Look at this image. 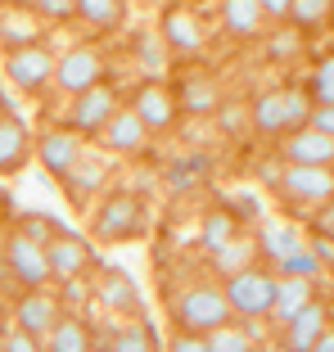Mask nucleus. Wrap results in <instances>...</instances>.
<instances>
[{
    "instance_id": "f257e3e1",
    "label": "nucleus",
    "mask_w": 334,
    "mask_h": 352,
    "mask_svg": "<svg viewBox=\"0 0 334 352\" xmlns=\"http://www.w3.org/2000/svg\"><path fill=\"white\" fill-rule=\"evenodd\" d=\"M145 230H149V208L136 190H113V195H104L100 208H91L95 244H131V239H145Z\"/></svg>"
},
{
    "instance_id": "f03ea898",
    "label": "nucleus",
    "mask_w": 334,
    "mask_h": 352,
    "mask_svg": "<svg viewBox=\"0 0 334 352\" xmlns=\"http://www.w3.org/2000/svg\"><path fill=\"white\" fill-rule=\"evenodd\" d=\"M54 63H59V54L45 41H27V45H10V50H5L0 73H5V82H10L14 95L41 100L45 91H54Z\"/></svg>"
},
{
    "instance_id": "7ed1b4c3",
    "label": "nucleus",
    "mask_w": 334,
    "mask_h": 352,
    "mask_svg": "<svg viewBox=\"0 0 334 352\" xmlns=\"http://www.w3.org/2000/svg\"><path fill=\"white\" fill-rule=\"evenodd\" d=\"M172 316H177L181 330H190V334H208L212 325L230 321L235 311H230L226 289H221V285H203V280H194L190 289H181L177 298H172Z\"/></svg>"
},
{
    "instance_id": "20e7f679",
    "label": "nucleus",
    "mask_w": 334,
    "mask_h": 352,
    "mask_svg": "<svg viewBox=\"0 0 334 352\" xmlns=\"http://www.w3.org/2000/svg\"><path fill=\"white\" fill-rule=\"evenodd\" d=\"M221 289H226V302L240 321H267L271 316V298H276V271L253 262V267L221 280Z\"/></svg>"
},
{
    "instance_id": "39448f33",
    "label": "nucleus",
    "mask_w": 334,
    "mask_h": 352,
    "mask_svg": "<svg viewBox=\"0 0 334 352\" xmlns=\"http://www.w3.org/2000/svg\"><path fill=\"white\" fill-rule=\"evenodd\" d=\"M0 267H5V276H10L14 289H41V285H50V258H45V244H36V239H27L19 226L5 235V244H0Z\"/></svg>"
},
{
    "instance_id": "423d86ee",
    "label": "nucleus",
    "mask_w": 334,
    "mask_h": 352,
    "mask_svg": "<svg viewBox=\"0 0 334 352\" xmlns=\"http://www.w3.org/2000/svg\"><path fill=\"white\" fill-rule=\"evenodd\" d=\"M118 109H122V91H118V86H109V82H95V86H86L82 95H73V100H68V113H63V122L73 126L77 135L95 140Z\"/></svg>"
},
{
    "instance_id": "0eeeda50",
    "label": "nucleus",
    "mask_w": 334,
    "mask_h": 352,
    "mask_svg": "<svg viewBox=\"0 0 334 352\" xmlns=\"http://www.w3.org/2000/svg\"><path fill=\"white\" fill-rule=\"evenodd\" d=\"M95 82H104V50L95 41H73L54 63V91L73 100V95H82Z\"/></svg>"
},
{
    "instance_id": "6e6552de",
    "label": "nucleus",
    "mask_w": 334,
    "mask_h": 352,
    "mask_svg": "<svg viewBox=\"0 0 334 352\" xmlns=\"http://www.w3.org/2000/svg\"><path fill=\"white\" fill-rule=\"evenodd\" d=\"M280 199L293 208H307L316 212L321 204L334 199V167H312V163H285L280 172Z\"/></svg>"
},
{
    "instance_id": "1a4fd4ad",
    "label": "nucleus",
    "mask_w": 334,
    "mask_h": 352,
    "mask_svg": "<svg viewBox=\"0 0 334 352\" xmlns=\"http://www.w3.org/2000/svg\"><path fill=\"white\" fill-rule=\"evenodd\" d=\"M109 176H113V158H109V149H82L77 154V163L63 172V195H68V204L73 208H91L95 195H104Z\"/></svg>"
},
{
    "instance_id": "9d476101",
    "label": "nucleus",
    "mask_w": 334,
    "mask_h": 352,
    "mask_svg": "<svg viewBox=\"0 0 334 352\" xmlns=\"http://www.w3.org/2000/svg\"><path fill=\"white\" fill-rule=\"evenodd\" d=\"M91 302H104L113 316H126V321L145 316V302H140L136 280L126 276L122 267H109V262H100V267L91 271Z\"/></svg>"
},
{
    "instance_id": "9b49d317",
    "label": "nucleus",
    "mask_w": 334,
    "mask_h": 352,
    "mask_svg": "<svg viewBox=\"0 0 334 352\" xmlns=\"http://www.w3.org/2000/svg\"><path fill=\"white\" fill-rule=\"evenodd\" d=\"M158 36H163L167 50H177L181 59H199V54L208 50V28L199 19L190 5H167L158 14Z\"/></svg>"
},
{
    "instance_id": "f8f14e48",
    "label": "nucleus",
    "mask_w": 334,
    "mask_h": 352,
    "mask_svg": "<svg viewBox=\"0 0 334 352\" xmlns=\"http://www.w3.org/2000/svg\"><path fill=\"white\" fill-rule=\"evenodd\" d=\"M45 258H50V280H59V285L63 280H82V276H91V271L100 267L91 239L77 235V230H68V226L45 244Z\"/></svg>"
},
{
    "instance_id": "ddd939ff",
    "label": "nucleus",
    "mask_w": 334,
    "mask_h": 352,
    "mask_svg": "<svg viewBox=\"0 0 334 352\" xmlns=\"http://www.w3.org/2000/svg\"><path fill=\"white\" fill-rule=\"evenodd\" d=\"M131 109L140 113V122H145L154 135H167L172 126H177V118H181L177 86H167L163 77H145V82L136 86V95H131Z\"/></svg>"
},
{
    "instance_id": "4468645a",
    "label": "nucleus",
    "mask_w": 334,
    "mask_h": 352,
    "mask_svg": "<svg viewBox=\"0 0 334 352\" xmlns=\"http://www.w3.org/2000/svg\"><path fill=\"white\" fill-rule=\"evenodd\" d=\"M82 149H86V135H77L68 122H59V126H45V131L36 135L32 158H36V163L54 176V181H63V172L77 163V154H82Z\"/></svg>"
},
{
    "instance_id": "2eb2a0df",
    "label": "nucleus",
    "mask_w": 334,
    "mask_h": 352,
    "mask_svg": "<svg viewBox=\"0 0 334 352\" xmlns=\"http://www.w3.org/2000/svg\"><path fill=\"white\" fill-rule=\"evenodd\" d=\"M95 140H100L109 154H145L149 140H154V131L140 122V113L131 109V104H122V109L104 122V131L95 135Z\"/></svg>"
},
{
    "instance_id": "dca6fc26",
    "label": "nucleus",
    "mask_w": 334,
    "mask_h": 352,
    "mask_svg": "<svg viewBox=\"0 0 334 352\" xmlns=\"http://www.w3.org/2000/svg\"><path fill=\"white\" fill-rule=\"evenodd\" d=\"M32 149H36V135L23 122V113L14 109H0V176H14L32 163Z\"/></svg>"
},
{
    "instance_id": "f3484780",
    "label": "nucleus",
    "mask_w": 334,
    "mask_h": 352,
    "mask_svg": "<svg viewBox=\"0 0 334 352\" xmlns=\"http://www.w3.org/2000/svg\"><path fill=\"white\" fill-rule=\"evenodd\" d=\"M59 311H63L59 294H50L45 285H41V289H23L19 302H14V325L27 330L32 339H45V330L59 321Z\"/></svg>"
},
{
    "instance_id": "a211bd4d",
    "label": "nucleus",
    "mask_w": 334,
    "mask_h": 352,
    "mask_svg": "<svg viewBox=\"0 0 334 352\" xmlns=\"http://www.w3.org/2000/svg\"><path fill=\"white\" fill-rule=\"evenodd\" d=\"M280 158L285 163H312V167H334V135L316 131V126H298V131L280 135Z\"/></svg>"
},
{
    "instance_id": "6ab92c4d",
    "label": "nucleus",
    "mask_w": 334,
    "mask_h": 352,
    "mask_svg": "<svg viewBox=\"0 0 334 352\" xmlns=\"http://www.w3.org/2000/svg\"><path fill=\"white\" fill-rule=\"evenodd\" d=\"M312 298H316V280H307V276H280V271H276V298H271V316H267V321L280 330V325H289Z\"/></svg>"
},
{
    "instance_id": "aec40b11",
    "label": "nucleus",
    "mask_w": 334,
    "mask_h": 352,
    "mask_svg": "<svg viewBox=\"0 0 334 352\" xmlns=\"http://www.w3.org/2000/svg\"><path fill=\"white\" fill-rule=\"evenodd\" d=\"M41 348L45 352H91L95 348V330H91V321H86L82 311H68V307H63L59 321L45 330Z\"/></svg>"
},
{
    "instance_id": "412c9836",
    "label": "nucleus",
    "mask_w": 334,
    "mask_h": 352,
    "mask_svg": "<svg viewBox=\"0 0 334 352\" xmlns=\"http://www.w3.org/2000/svg\"><path fill=\"white\" fill-rule=\"evenodd\" d=\"M325 325H330V307L312 298L289 325H280V339H276V343H280V348H289V352H312L316 334H321Z\"/></svg>"
},
{
    "instance_id": "4be33fe9",
    "label": "nucleus",
    "mask_w": 334,
    "mask_h": 352,
    "mask_svg": "<svg viewBox=\"0 0 334 352\" xmlns=\"http://www.w3.org/2000/svg\"><path fill=\"white\" fill-rule=\"evenodd\" d=\"M253 239H258V258L271 262V267H276V262H285L289 253H298L307 244L303 226H293V221H271V217L262 221V230Z\"/></svg>"
},
{
    "instance_id": "5701e85b",
    "label": "nucleus",
    "mask_w": 334,
    "mask_h": 352,
    "mask_svg": "<svg viewBox=\"0 0 334 352\" xmlns=\"http://www.w3.org/2000/svg\"><path fill=\"white\" fill-rule=\"evenodd\" d=\"M240 230H244V221L235 217L226 204L208 208V212H203V221H199V253H203V258H212V253H217L221 244H230Z\"/></svg>"
},
{
    "instance_id": "b1692460",
    "label": "nucleus",
    "mask_w": 334,
    "mask_h": 352,
    "mask_svg": "<svg viewBox=\"0 0 334 352\" xmlns=\"http://www.w3.org/2000/svg\"><path fill=\"white\" fill-rule=\"evenodd\" d=\"M177 104H181V113H190V118H212L221 104L217 77H186V82H177Z\"/></svg>"
},
{
    "instance_id": "393cba45",
    "label": "nucleus",
    "mask_w": 334,
    "mask_h": 352,
    "mask_svg": "<svg viewBox=\"0 0 334 352\" xmlns=\"http://www.w3.org/2000/svg\"><path fill=\"white\" fill-rule=\"evenodd\" d=\"M77 23H82L91 36H109L126 23V0H77Z\"/></svg>"
},
{
    "instance_id": "a878e982",
    "label": "nucleus",
    "mask_w": 334,
    "mask_h": 352,
    "mask_svg": "<svg viewBox=\"0 0 334 352\" xmlns=\"http://www.w3.org/2000/svg\"><path fill=\"white\" fill-rule=\"evenodd\" d=\"M221 28L240 41H253L267 28V14H262L258 0H221Z\"/></svg>"
},
{
    "instance_id": "bb28decb",
    "label": "nucleus",
    "mask_w": 334,
    "mask_h": 352,
    "mask_svg": "<svg viewBox=\"0 0 334 352\" xmlns=\"http://www.w3.org/2000/svg\"><path fill=\"white\" fill-rule=\"evenodd\" d=\"M41 28L45 19L36 10H0V45L10 50V45H27V41H41Z\"/></svg>"
},
{
    "instance_id": "cd10ccee",
    "label": "nucleus",
    "mask_w": 334,
    "mask_h": 352,
    "mask_svg": "<svg viewBox=\"0 0 334 352\" xmlns=\"http://www.w3.org/2000/svg\"><path fill=\"white\" fill-rule=\"evenodd\" d=\"M212 122H217V131L226 135V140H244V135L253 131V104L244 100V95H221Z\"/></svg>"
},
{
    "instance_id": "c85d7f7f",
    "label": "nucleus",
    "mask_w": 334,
    "mask_h": 352,
    "mask_svg": "<svg viewBox=\"0 0 334 352\" xmlns=\"http://www.w3.org/2000/svg\"><path fill=\"white\" fill-rule=\"evenodd\" d=\"M249 104H253V131L267 135V140H280L285 135V95H280V86L262 91L258 100H249Z\"/></svg>"
},
{
    "instance_id": "c756f323",
    "label": "nucleus",
    "mask_w": 334,
    "mask_h": 352,
    "mask_svg": "<svg viewBox=\"0 0 334 352\" xmlns=\"http://www.w3.org/2000/svg\"><path fill=\"white\" fill-rule=\"evenodd\" d=\"M208 262H212V271L226 280V276H235V271H244V267H253V262H262V258H258V239L240 230V235L230 239V244H221V249L212 253Z\"/></svg>"
},
{
    "instance_id": "7c9ffc66",
    "label": "nucleus",
    "mask_w": 334,
    "mask_h": 352,
    "mask_svg": "<svg viewBox=\"0 0 334 352\" xmlns=\"http://www.w3.org/2000/svg\"><path fill=\"white\" fill-rule=\"evenodd\" d=\"M253 348V330L240 321V316H230V321L212 325L203 334V352H249Z\"/></svg>"
},
{
    "instance_id": "2f4dec72",
    "label": "nucleus",
    "mask_w": 334,
    "mask_h": 352,
    "mask_svg": "<svg viewBox=\"0 0 334 352\" xmlns=\"http://www.w3.org/2000/svg\"><path fill=\"white\" fill-rule=\"evenodd\" d=\"M330 19H334V0H293L289 10V23L298 32H321Z\"/></svg>"
},
{
    "instance_id": "473e14b6",
    "label": "nucleus",
    "mask_w": 334,
    "mask_h": 352,
    "mask_svg": "<svg viewBox=\"0 0 334 352\" xmlns=\"http://www.w3.org/2000/svg\"><path fill=\"white\" fill-rule=\"evenodd\" d=\"M208 154H186V158H177V163L167 167V181L177 190H190V186H199L203 176H208Z\"/></svg>"
},
{
    "instance_id": "72a5a7b5",
    "label": "nucleus",
    "mask_w": 334,
    "mask_h": 352,
    "mask_svg": "<svg viewBox=\"0 0 334 352\" xmlns=\"http://www.w3.org/2000/svg\"><path fill=\"white\" fill-rule=\"evenodd\" d=\"M280 95H285V131L307 126V118H312V95H307V86H280Z\"/></svg>"
},
{
    "instance_id": "f704fd0d",
    "label": "nucleus",
    "mask_w": 334,
    "mask_h": 352,
    "mask_svg": "<svg viewBox=\"0 0 334 352\" xmlns=\"http://www.w3.org/2000/svg\"><path fill=\"white\" fill-rule=\"evenodd\" d=\"M303 86H307V95H312V104H334V54L316 63Z\"/></svg>"
},
{
    "instance_id": "c9c22d12",
    "label": "nucleus",
    "mask_w": 334,
    "mask_h": 352,
    "mask_svg": "<svg viewBox=\"0 0 334 352\" xmlns=\"http://www.w3.org/2000/svg\"><path fill=\"white\" fill-rule=\"evenodd\" d=\"M276 271H280V276H307V280H316L325 267H321V258L312 253V244H303L298 253H289L285 262H276Z\"/></svg>"
},
{
    "instance_id": "e433bc0d",
    "label": "nucleus",
    "mask_w": 334,
    "mask_h": 352,
    "mask_svg": "<svg viewBox=\"0 0 334 352\" xmlns=\"http://www.w3.org/2000/svg\"><path fill=\"white\" fill-rule=\"evenodd\" d=\"M14 226H19L27 239H36V244H50V239L63 230L59 221H54V217H45V212H23V217L14 221Z\"/></svg>"
},
{
    "instance_id": "4c0bfd02",
    "label": "nucleus",
    "mask_w": 334,
    "mask_h": 352,
    "mask_svg": "<svg viewBox=\"0 0 334 352\" xmlns=\"http://www.w3.org/2000/svg\"><path fill=\"white\" fill-rule=\"evenodd\" d=\"M221 204L230 208V212H235V217L244 221V226H249V221H258L262 217V204H258V190H230L226 199H221Z\"/></svg>"
},
{
    "instance_id": "58836bf2",
    "label": "nucleus",
    "mask_w": 334,
    "mask_h": 352,
    "mask_svg": "<svg viewBox=\"0 0 334 352\" xmlns=\"http://www.w3.org/2000/svg\"><path fill=\"white\" fill-rule=\"evenodd\" d=\"M27 5L41 14L45 23H68L77 14V0H27Z\"/></svg>"
},
{
    "instance_id": "ea45409f",
    "label": "nucleus",
    "mask_w": 334,
    "mask_h": 352,
    "mask_svg": "<svg viewBox=\"0 0 334 352\" xmlns=\"http://www.w3.org/2000/svg\"><path fill=\"white\" fill-rule=\"evenodd\" d=\"M0 348H5V352H36V348H41V339H32L27 330H19V325H14V330L0 334Z\"/></svg>"
},
{
    "instance_id": "a19ab883",
    "label": "nucleus",
    "mask_w": 334,
    "mask_h": 352,
    "mask_svg": "<svg viewBox=\"0 0 334 352\" xmlns=\"http://www.w3.org/2000/svg\"><path fill=\"white\" fill-rule=\"evenodd\" d=\"M307 126L334 135V104H312V118H307Z\"/></svg>"
},
{
    "instance_id": "79ce46f5",
    "label": "nucleus",
    "mask_w": 334,
    "mask_h": 352,
    "mask_svg": "<svg viewBox=\"0 0 334 352\" xmlns=\"http://www.w3.org/2000/svg\"><path fill=\"white\" fill-rule=\"evenodd\" d=\"M312 253L321 258V267H334V235H325V230H312Z\"/></svg>"
},
{
    "instance_id": "37998d69",
    "label": "nucleus",
    "mask_w": 334,
    "mask_h": 352,
    "mask_svg": "<svg viewBox=\"0 0 334 352\" xmlns=\"http://www.w3.org/2000/svg\"><path fill=\"white\" fill-rule=\"evenodd\" d=\"M262 14H267V23H289V10H293V0H258Z\"/></svg>"
},
{
    "instance_id": "c03bdc74",
    "label": "nucleus",
    "mask_w": 334,
    "mask_h": 352,
    "mask_svg": "<svg viewBox=\"0 0 334 352\" xmlns=\"http://www.w3.org/2000/svg\"><path fill=\"white\" fill-rule=\"evenodd\" d=\"M312 230H325V235H334V199H330V204H321V208H316V221H312Z\"/></svg>"
},
{
    "instance_id": "a18cd8bd",
    "label": "nucleus",
    "mask_w": 334,
    "mask_h": 352,
    "mask_svg": "<svg viewBox=\"0 0 334 352\" xmlns=\"http://www.w3.org/2000/svg\"><path fill=\"white\" fill-rule=\"evenodd\" d=\"M280 172H285V158H280V163H262L258 167V176H262V186H280Z\"/></svg>"
},
{
    "instance_id": "49530a36",
    "label": "nucleus",
    "mask_w": 334,
    "mask_h": 352,
    "mask_svg": "<svg viewBox=\"0 0 334 352\" xmlns=\"http://www.w3.org/2000/svg\"><path fill=\"white\" fill-rule=\"evenodd\" d=\"M312 352H334V330L325 325L321 334H316V343H312Z\"/></svg>"
},
{
    "instance_id": "de8ad7c7",
    "label": "nucleus",
    "mask_w": 334,
    "mask_h": 352,
    "mask_svg": "<svg viewBox=\"0 0 334 352\" xmlns=\"http://www.w3.org/2000/svg\"><path fill=\"white\" fill-rule=\"evenodd\" d=\"M5 217H10V195L0 190V226H5Z\"/></svg>"
},
{
    "instance_id": "09e8293b",
    "label": "nucleus",
    "mask_w": 334,
    "mask_h": 352,
    "mask_svg": "<svg viewBox=\"0 0 334 352\" xmlns=\"http://www.w3.org/2000/svg\"><path fill=\"white\" fill-rule=\"evenodd\" d=\"M0 334H5V325H0Z\"/></svg>"
},
{
    "instance_id": "8fccbe9b",
    "label": "nucleus",
    "mask_w": 334,
    "mask_h": 352,
    "mask_svg": "<svg viewBox=\"0 0 334 352\" xmlns=\"http://www.w3.org/2000/svg\"><path fill=\"white\" fill-rule=\"evenodd\" d=\"M0 77H5V73H0ZM0 95H5V91H0Z\"/></svg>"
}]
</instances>
